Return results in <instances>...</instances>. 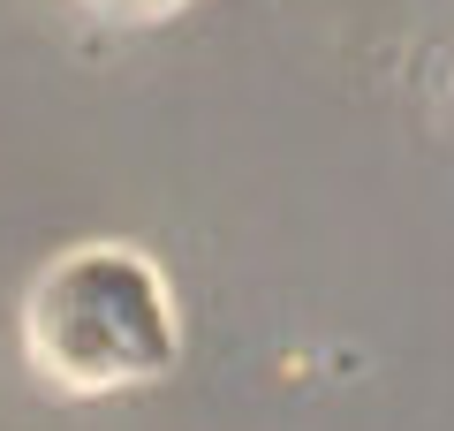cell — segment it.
<instances>
[{
	"instance_id": "obj_1",
	"label": "cell",
	"mask_w": 454,
	"mask_h": 431,
	"mask_svg": "<svg viewBox=\"0 0 454 431\" xmlns=\"http://www.w3.org/2000/svg\"><path fill=\"white\" fill-rule=\"evenodd\" d=\"M16 341L31 379L68 401L129 394V386L175 371V303L145 257L114 250V242H83L31 272Z\"/></svg>"
},
{
	"instance_id": "obj_2",
	"label": "cell",
	"mask_w": 454,
	"mask_h": 431,
	"mask_svg": "<svg viewBox=\"0 0 454 431\" xmlns=\"http://www.w3.org/2000/svg\"><path fill=\"white\" fill-rule=\"evenodd\" d=\"M76 8H91V16H106V23H152V16H167V8H182V0H76Z\"/></svg>"
}]
</instances>
